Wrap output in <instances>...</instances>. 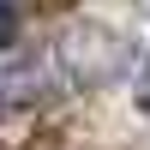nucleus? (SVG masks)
<instances>
[{
    "label": "nucleus",
    "mask_w": 150,
    "mask_h": 150,
    "mask_svg": "<svg viewBox=\"0 0 150 150\" xmlns=\"http://www.w3.org/2000/svg\"><path fill=\"white\" fill-rule=\"evenodd\" d=\"M12 30H18V12H12V0H0V48L12 42Z\"/></svg>",
    "instance_id": "nucleus-1"
}]
</instances>
